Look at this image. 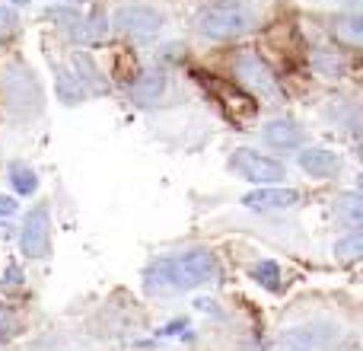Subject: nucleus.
I'll return each instance as SVG.
<instances>
[{
    "mask_svg": "<svg viewBox=\"0 0 363 351\" xmlns=\"http://www.w3.org/2000/svg\"><path fill=\"white\" fill-rule=\"evenodd\" d=\"M213 275H217V256L211 249H188V252H179V256L157 259L144 271V288L150 294L191 291L198 284H207Z\"/></svg>",
    "mask_w": 363,
    "mask_h": 351,
    "instance_id": "obj_1",
    "label": "nucleus"
},
{
    "mask_svg": "<svg viewBox=\"0 0 363 351\" xmlns=\"http://www.w3.org/2000/svg\"><path fill=\"white\" fill-rule=\"evenodd\" d=\"M252 16L239 4H213L198 16V32L213 42H230L249 29Z\"/></svg>",
    "mask_w": 363,
    "mask_h": 351,
    "instance_id": "obj_2",
    "label": "nucleus"
},
{
    "mask_svg": "<svg viewBox=\"0 0 363 351\" xmlns=\"http://www.w3.org/2000/svg\"><path fill=\"white\" fill-rule=\"evenodd\" d=\"M4 99L6 109L16 115H32L42 109V87L26 64H10L4 74Z\"/></svg>",
    "mask_w": 363,
    "mask_h": 351,
    "instance_id": "obj_3",
    "label": "nucleus"
},
{
    "mask_svg": "<svg viewBox=\"0 0 363 351\" xmlns=\"http://www.w3.org/2000/svg\"><path fill=\"white\" fill-rule=\"evenodd\" d=\"M230 170L239 173L245 182H255V185H277V182L287 179V166L281 160L268 157V153H258L252 147H239L230 157Z\"/></svg>",
    "mask_w": 363,
    "mask_h": 351,
    "instance_id": "obj_4",
    "label": "nucleus"
},
{
    "mask_svg": "<svg viewBox=\"0 0 363 351\" xmlns=\"http://www.w3.org/2000/svg\"><path fill=\"white\" fill-rule=\"evenodd\" d=\"M115 29L128 32V36H157L160 29L166 26V16L160 10H153L150 4H121L118 10L112 13Z\"/></svg>",
    "mask_w": 363,
    "mask_h": 351,
    "instance_id": "obj_5",
    "label": "nucleus"
},
{
    "mask_svg": "<svg viewBox=\"0 0 363 351\" xmlns=\"http://www.w3.org/2000/svg\"><path fill=\"white\" fill-rule=\"evenodd\" d=\"M236 80L242 83V87H249L255 96H262V99H271V102L281 99V87H277L271 68L255 55H239L236 58Z\"/></svg>",
    "mask_w": 363,
    "mask_h": 351,
    "instance_id": "obj_6",
    "label": "nucleus"
},
{
    "mask_svg": "<svg viewBox=\"0 0 363 351\" xmlns=\"http://www.w3.org/2000/svg\"><path fill=\"white\" fill-rule=\"evenodd\" d=\"M19 246L29 259H45L51 252V214L48 205H38L26 214L23 233H19Z\"/></svg>",
    "mask_w": 363,
    "mask_h": 351,
    "instance_id": "obj_7",
    "label": "nucleus"
},
{
    "mask_svg": "<svg viewBox=\"0 0 363 351\" xmlns=\"http://www.w3.org/2000/svg\"><path fill=\"white\" fill-rule=\"evenodd\" d=\"M245 207L252 211H284V207L300 205V192L296 188H277V185H258L242 198Z\"/></svg>",
    "mask_w": 363,
    "mask_h": 351,
    "instance_id": "obj_8",
    "label": "nucleus"
},
{
    "mask_svg": "<svg viewBox=\"0 0 363 351\" xmlns=\"http://www.w3.org/2000/svg\"><path fill=\"white\" fill-rule=\"evenodd\" d=\"M300 166L303 173L315 176V179H332L341 170V160L328 147H306V151H300Z\"/></svg>",
    "mask_w": 363,
    "mask_h": 351,
    "instance_id": "obj_9",
    "label": "nucleus"
},
{
    "mask_svg": "<svg viewBox=\"0 0 363 351\" xmlns=\"http://www.w3.org/2000/svg\"><path fill=\"white\" fill-rule=\"evenodd\" d=\"M166 87H169L166 70H144V74L131 83V102H138V106H153V102H160L166 96Z\"/></svg>",
    "mask_w": 363,
    "mask_h": 351,
    "instance_id": "obj_10",
    "label": "nucleus"
},
{
    "mask_svg": "<svg viewBox=\"0 0 363 351\" xmlns=\"http://www.w3.org/2000/svg\"><path fill=\"white\" fill-rule=\"evenodd\" d=\"M303 125H296L294 119H274L264 125V141H268L271 147H277V151H296V147L303 144Z\"/></svg>",
    "mask_w": 363,
    "mask_h": 351,
    "instance_id": "obj_11",
    "label": "nucleus"
},
{
    "mask_svg": "<svg viewBox=\"0 0 363 351\" xmlns=\"http://www.w3.org/2000/svg\"><path fill=\"white\" fill-rule=\"evenodd\" d=\"M332 32L338 42L351 45V48H357L363 42V16L360 13H345V16H335L332 19Z\"/></svg>",
    "mask_w": 363,
    "mask_h": 351,
    "instance_id": "obj_12",
    "label": "nucleus"
},
{
    "mask_svg": "<svg viewBox=\"0 0 363 351\" xmlns=\"http://www.w3.org/2000/svg\"><path fill=\"white\" fill-rule=\"evenodd\" d=\"M55 87H57V99H64L67 106H77V102H83V99L89 96V90L83 87L80 80H77L74 70H64V68H57Z\"/></svg>",
    "mask_w": 363,
    "mask_h": 351,
    "instance_id": "obj_13",
    "label": "nucleus"
},
{
    "mask_svg": "<svg viewBox=\"0 0 363 351\" xmlns=\"http://www.w3.org/2000/svg\"><path fill=\"white\" fill-rule=\"evenodd\" d=\"M106 29H108L106 16H102V13L96 10V13H89V16L77 19V26H74V38H77V42H83V45L99 42V38L106 36Z\"/></svg>",
    "mask_w": 363,
    "mask_h": 351,
    "instance_id": "obj_14",
    "label": "nucleus"
},
{
    "mask_svg": "<svg viewBox=\"0 0 363 351\" xmlns=\"http://www.w3.org/2000/svg\"><path fill=\"white\" fill-rule=\"evenodd\" d=\"M338 220L345 227H351V230H357L363 224V198L357 192H345L338 198Z\"/></svg>",
    "mask_w": 363,
    "mask_h": 351,
    "instance_id": "obj_15",
    "label": "nucleus"
},
{
    "mask_svg": "<svg viewBox=\"0 0 363 351\" xmlns=\"http://www.w3.org/2000/svg\"><path fill=\"white\" fill-rule=\"evenodd\" d=\"M10 182H13V188H16L19 195H32L38 188V176L32 166H26V163H13L10 166Z\"/></svg>",
    "mask_w": 363,
    "mask_h": 351,
    "instance_id": "obj_16",
    "label": "nucleus"
},
{
    "mask_svg": "<svg viewBox=\"0 0 363 351\" xmlns=\"http://www.w3.org/2000/svg\"><path fill=\"white\" fill-rule=\"evenodd\" d=\"M360 252H363L360 230H351L345 239H338V243H335V256H338L341 262H354V259H360Z\"/></svg>",
    "mask_w": 363,
    "mask_h": 351,
    "instance_id": "obj_17",
    "label": "nucleus"
},
{
    "mask_svg": "<svg viewBox=\"0 0 363 351\" xmlns=\"http://www.w3.org/2000/svg\"><path fill=\"white\" fill-rule=\"evenodd\" d=\"M315 68H319L325 77H332V80H335V77H345L347 61H345V58H338L335 51H319V55H315Z\"/></svg>",
    "mask_w": 363,
    "mask_h": 351,
    "instance_id": "obj_18",
    "label": "nucleus"
},
{
    "mask_svg": "<svg viewBox=\"0 0 363 351\" xmlns=\"http://www.w3.org/2000/svg\"><path fill=\"white\" fill-rule=\"evenodd\" d=\"M309 348H313L309 329H290V333L281 339V345H277V351H309Z\"/></svg>",
    "mask_w": 363,
    "mask_h": 351,
    "instance_id": "obj_19",
    "label": "nucleus"
},
{
    "mask_svg": "<svg viewBox=\"0 0 363 351\" xmlns=\"http://www.w3.org/2000/svg\"><path fill=\"white\" fill-rule=\"evenodd\" d=\"M277 278H281V271H277V265H274V262H262V265H255V281H258V284H264V288L277 291Z\"/></svg>",
    "mask_w": 363,
    "mask_h": 351,
    "instance_id": "obj_20",
    "label": "nucleus"
},
{
    "mask_svg": "<svg viewBox=\"0 0 363 351\" xmlns=\"http://www.w3.org/2000/svg\"><path fill=\"white\" fill-rule=\"evenodd\" d=\"M16 198H10V195H0V217H10V214H16Z\"/></svg>",
    "mask_w": 363,
    "mask_h": 351,
    "instance_id": "obj_21",
    "label": "nucleus"
},
{
    "mask_svg": "<svg viewBox=\"0 0 363 351\" xmlns=\"http://www.w3.org/2000/svg\"><path fill=\"white\" fill-rule=\"evenodd\" d=\"M10 333H13V316L0 307V339H4V335H10Z\"/></svg>",
    "mask_w": 363,
    "mask_h": 351,
    "instance_id": "obj_22",
    "label": "nucleus"
},
{
    "mask_svg": "<svg viewBox=\"0 0 363 351\" xmlns=\"http://www.w3.org/2000/svg\"><path fill=\"white\" fill-rule=\"evenodd\" d=\"M10 23H13V10L0 4V29H4V26H10Z\"/></svg>",
    "mask_w": 363,
    "mask_h": 351,
    "instance_id": "obj_23",
    "label": "nucleus"
},
{
    "mask_svg": "<svg viewBox=\"0 0 363 351\" xmlns=\"http://www.w3.org/2000/svg\"><path fill=\"white\" fill-rule=\"evenodd\" d=\"M341 4H345V6H347V10H351V13H357V6L363 4V0H341Z\"/></svg>",
    "mask_w": 363,
    "mask_h": 351,
    "instance_id": "obj_24",
    "label": "nucleus"
},
{
    "mask_svg": "<svg viewBox=\"0 0 363 351\" xmlns=\"http://www.w3.org/2000/svg\"><path fill=\"white\" fill-rule=\"evenodd\" d=\"M13 4H16V6H23V4H29V0H13Z\"/></svg>",
    "mask_w": 363,
    "mask_h": 351,
    "instance_id": "obj_25",
    "label": "nucleus"
}]
</instances>
